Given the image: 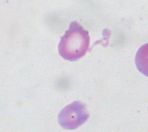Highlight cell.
Masks as SVG:
<instances>
[{"label":"cell","instance_id":"1","mask_svg":"<svg viewBox=\"0 0 148 132\" xmlns=\"http://www.w3.org/2000/svg\"><path fill=\"white\" fill-rule=\"evenodd\" d=\"M90 40L87 30L77 21L72 22L59 43V54L66 60H78L87 52Z\"/></svg>","mask_w":148,"mask_h":132},{"label":"cell","instance_id":"2","mask_svg":"<svg viewBox=\"0 0 148 132\" xmlns=\"http://www.w3.org/2000/svg\"><path fill=\"white\" fill-rule=\"evenodd\" d=\"M88 117L89 113L85 105L75 101L62 109L58 115V120L63 128L73 130L84 124Z\"/></svg>","mask_w":148,"mask_h":132},{"label":"cell","instance_id":"3","mask_svg":"<svg viewBox=\"0 0 148 132\" xmlns=\"http://www.w3.org/2000/svg\"><path fill=\"white\" fill-rule=\"evenodd\" d=\"M135 62L138 70L148 77V43L139 48L136 53Z\"/></svg>","mask_w":148,"mask_h":132}]
</instances>
